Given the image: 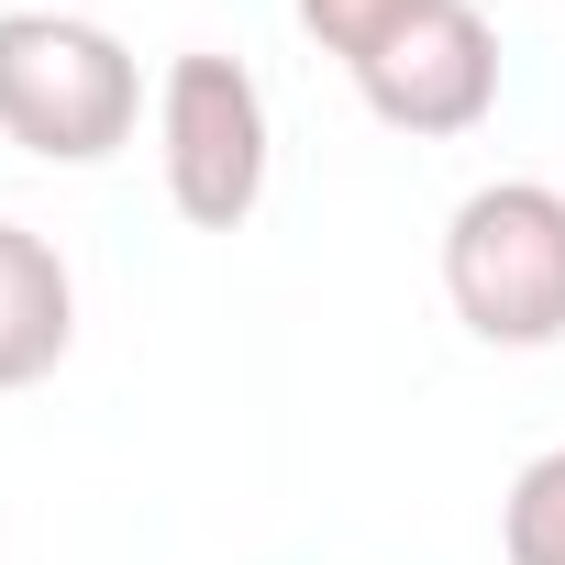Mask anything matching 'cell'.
Here are the masks:
<instances>
[{
	"label": "cell",
	"instance_id": "cell-1",
	"mask_svg": "<svg viewBox=\"0 0 565 565\" xmlns=\"http://www.w3.org/2000/svg\"><path fill=\"white\" fill-rule=\"evenodd\" d=\"M145 122V67L111 23L78 12H0V145L34 167H100Z\"/></svg>",
	"mask_w": 565,
	"mask_h": 565
},
{
	"label": "cell",
	"instance_id": "cell-2",
	"mask_svg": "<svg viewBox=\"0 0 565 565\" xmlns=\"http://www.w3.org/2000/svg\"><path fill=\"white\" fill-rule=\"evenodd\" d=\"M444 300L477 344L543 355L565 344V189L554 178H488L444 222Z\"/></svg>",
	"mask_w": 565,
	"mask_h": 565
},
{
	"label": "cell",
	"instance_id": "cell-3",
	"mask_svg": "<svg viewBox=\"0 0 565 565\" xmlns=\"http://www.w3.org/2000/svg\"><path fill=\"white\" fill-rule=\"evenodd\" d=\"M156 167H167V200L178 222L200 233H244L255 200H266V167H277V122H266V89L244 56H167L156 78Z\"/></svg>",
	"mask_w": 565,
	"mask_h": 565
},
{
	"label": "cell",
	"instance_id": "cell-4",
	"mask_svg": "<svg viewBox=\"0 0 565 565\" xmlns=\"http://www.w3.org/2000/svg\"><path fill=\"white\" fill-rule=\"evenodd\" d=\"M366 111L411 145H444V134H477L499 111V23L477 0H422V12L355 67Z\"/></svg>",
	"mask_w": 565,
	"mask_h": 565
},
{
	"label": "cell",
	"instance_id": "cell-5",
	"mask_svg": "<svg viewBox=\"0 0 565 565\" xmlns=\"http://www.w3.org/2000/svg\"><path fill=\"white\" fill-rule=\"evenodd\" d=\"M78 344V277L34 222H0V388L56 377Z\"/></svg>",
	"mask_w": 565,
	"mask_h": 565
},
{
	"label": "cell",
	"instance_id": "cell-6",
	"mask_svg": "<svg viewBox=\"0 0 565 565\" xmlns=\"http://www.w3.org/2000/svg\"><path fill=\"white\" fill-rule=\"evenodd\" d=\"M499 554L510 565H565V444H543L510 499H499Z\"/></svg>",
	"mask_w": 565,
	"mask_h": 565
},
{
	"label": "cell",
	"instance_id": "cell-7",
	"mask_svg": "<svg viewBox=\"0 0 565 565\" xmlns=\"http://www.w3.org/2000/svg\"><path fill=\"white\" fill-rule=\"evenodd\" d=\"M289 12H300V34L322 45V56H344V67H366L411 12H422V0H289Z\"/></svg>",
	"mask_w": 565,
	"mask_h": 565
}]
</instances>
